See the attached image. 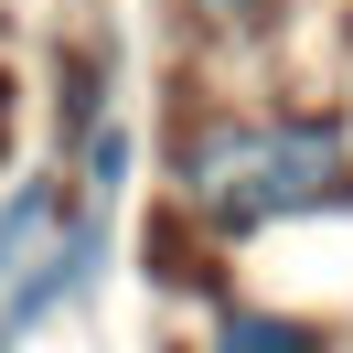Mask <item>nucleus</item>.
<instances>
[{
  "mask_svg": "<svg viewBox=\"0 0 353 353\" xmlns=\"http://www.w3.org/2000/svg\"><path fill=\"white\" fill-rule=\"evenodd\" d=\"M193 203L214 225H268V214H332L353 203V161L321 118H257V129H203L182 161Z\"/></svg>",
  "mask_w": 353,
  "mask_h": 353,
  "instance_id": "nucleus-1",
  "label": "nucleus"
},
{
  "mask_svg": "<svg viewBox=\"0 0 353 353\" xmlns=\"http://www.w3.org/2000/svg\"><path fill=\"white\" fill-rule=\"evenodd\" d=\"M43 225H54V182H11V193H0V279L22 268V246L43 236Z\"/></svg>",
  "mask_w": 353,
  "mask_h": 353,
  "instance_id": "nucleus-2",
  "label": "nucleus"
},
{
  "mask_svg": "<svg viewBox=\"0 0 353 353\" xmlns=\"http://www.w3.org/2000/svg\"><path fill=\"white\" fill-rule=\"evenodd\" d=\"M193 11H257V0H193Z\"/></svg>",
  "mask_w": 353,
  "mask_h": 353,
  "instance_id": "nucleus-4",
  "label": "nucleus"
},
{
  "mask_svg": "<svg viewBox=\"0 0 353 353\" xmlns=\"http://www.w3.org/2000/svg\"><path fill=\"white\" fill-rule=\"evenodd\" d=\"M225 353H321L300 321H279V310H236L225 321Z\"/></svg>",
  "mask_w": 353,
  "mask_h": 353,
  "instance_id": "nucleus-3",
  "label": "nucleus"
}]
</instances>
